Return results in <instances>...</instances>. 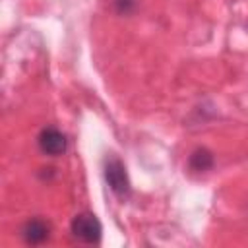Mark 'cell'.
<instances>
[{"label": "cell", "instance_id": "1", "mask_svg": "<svg viewBox=\"0 0 248 248\" xmlns=\"http://www.w3.org/2000/svg\"><path fill=\"white\" fill-rule=\"evenodd\" d=\"M103 172H105V180H107L110 192L120 200H128L132 188H130V180H128V172H126L124 163L118 157L108 155L105 159V170Z\"/></svg>", "mask_w": 248, "mask_h": 248}, {"label": "cell", "instance_id": "2", "mask_svg": "<svg viewBox=\"0 0 248 248\" xmlns=\"http://www.w3.org/2000/svg\"><path fill=\"white\" fill-rule=\"evenodd\" d=\"M70 232L76 240H79L83 244H99L101 234H103V225L93 213L83 211V213H78L72 219Z\"/></svg>", "mask_w": 248, "mask_h": 248}, {"label": "cell", "instance_id": "3", "mask_svg": "<svg viewBox=\"0 0 248 248\" xmlns=\"http://www.w3.org/2000/svg\"><path fill=\"white\" fill-rule=\"evenodd\" d=\"M37 143H39V149L45 153V155H52V157H58L66 151L68 147V140L66 136L58 130V128H43L37 136Z\"/></svg>", "mask_w": 248, "mask_h": 248}, {"label": "cell", "instance_id": "4", "mask_svg": "<svg viewBox=\"0 0 248 248\" xmlns=\"http://www.w3.org/2000/svg\"><path fill=\"white\" fill-rule=\"evenodd\" d=\"M50 234V225L45 219H29L21 227V238L27 244H41L48 238Z\"/></svg>", "mask_w": 248, "mask_h": 248}, {"label": "cell", "instance_id": "5", "mask_svg": "<svg viewBox=\"0 0 248 248\" xmlns=\"http://www.w3.org/2000/svg\"><path fill=\"white\" fill-rule=\"evenodd\" d=\"M213 167V155L207 149H196L190 155V169L196 172H203L209 170Z\"/></svg>", "mask_w": 248, "mask_h": 248}, {"label": "cell", "instance_id": "6", "mask_svg": "<svg viewBox=\"0 0 248 248\" xmlns=\"http://www.w3.org/2000/svg\"><path fill=\"white\" fill-rule=\"evenodd\" d=\"M114 4L118 6V10L120 12H130L132 8H134V4H136V0H114Z\"/></svg>", "mask_w": 248, "mask_h": 248}]
</instances>
